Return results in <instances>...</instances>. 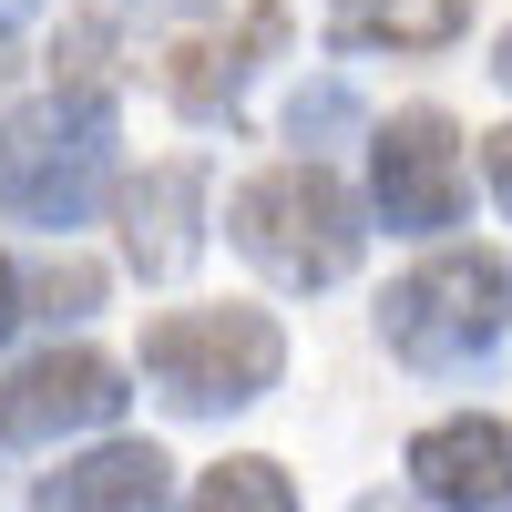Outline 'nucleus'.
Masks as SVG:
<instances>
[{
  "label": "nucleus",
  "instance_id": "nucleus-1",
  "mask_svg": "<svg viewBox=\"0 0 512 512\" xmlns=\"http://www.w3.org/2000/svg\"><path fill=\"white\" fill-rule=\"evenodd\" d=\"M113 195V103L103 93H41L0 123V205L31 236H72L93 226Z\"/></svg>",
  "mask_w": 512,
  "mask_h": 512
},
{
  "label": "nucleus",
  "instance_id": "nucleus-2",
  "mask_svg": "<svg viewBox=\"0 0 512 512\" xmlns=\"http://www.w3.org/2000/svg\"><path fill=\"white\" fill-rule=\"evenodd\" d=\"M226 236H236V256H246L256 277H277V287H297V297H318V287H338V277L369 256V205H359V195L308 154V164H277V175L236 185Z\"/></svg>",
  "mask_w": 512,
  "mask_h": 512
},
{
  "label": "nucleus",
  "instance_id": "nucleus-3",
  "mask_svg": "<svg viewBox=\"0 0 512 512\" xmlns=\"http://www.w3.org/2000/svg\"><path fill=\"white\" fill-rule=\"evenodd\" d=\"M277 379H287V328L267 308H175L144 328V390L175 420L256 410Z\"/></svg>",
  "mask_w": 512,
  "mask_h": 512
},
{
  "label": "nucleus",
  "instance_id": "nucleus-4",
  "mask_svg": "<svg viewBox=\"0 0 512 512\" xmlns=\"http://www.w3.org/2000/svg\"><path fill=\"white\" fill-rule=\"evenodd\" d=\"M502 308H512V277L492 246H461V256H431L410 267L390 297H379V338L390 359L420 369V379H461L502 349Z\"/></svg>",
  "mask_w": 512,
  "mask_h": 512
},
{
  "label": "nucleus",
  "instance_id": "nucleus-5",
  "mask_svg": "<svg viewBox=\"0 0 512 512\" xmlns=\"http://www.w3.org/2000/svg\"><path fill=\"white\" fill-rule=\"evenodd\" d=\"M472 205V175H461V123L410 103L369 134V216L390 236H441Z\"/></svg>",
  "mask_w": 512,
  "mask_h": 512
},
{
  "label": "nucleus",
  "instance_id": "nucleus-6",
  "mask_svg": "<svg viewBox=\"0 0 512 512\" xmlns=\"http://www.w3.org/2000/svg\"><path fill=\"white\" fill-rule=\"evenodd\" d=\"M123 369L103 349H41L0 379V451H52L72 431H113L123 420Z\"/></svg>",
  "mask_w": 512,
  "mask_h": 512
},
{
  "label": "nucleus",
  "instance_id": "nucleus-7",
  "mask_svg": "<svg viewBox=\"0 0 512 512\" xmlns=\"http://www.w3.org/2000/svg\"><path fill=\"white\" fill-rule=\"evenodd\" d=\"M410 492L431 512H502L512 502V441L492 410H461V420H431L410 441Z\"/></svg>",
  "mask_w": 512,
  "mask_h": 512
},
{
  "label": "nucleus",
  "instance_id": "nucleus-8",
  "mask_svg": "<svg viewBox=\"0 0 512 512\" xmlns=\"http://www.w3.org/2000/svg\"><path fill=\"white\" fill-rule=\"evenodd\" d=\"M195 256H205V164H154L144 185H123V267L164 287Z\"/></svg>",
  "mask_w": 512,
  "mask_h": 512
},
{
  "label": "nucleus",
  "instance_id": "nucleus-9",
  "mask_svg": "<svg viewBox=\"0 0 512 512\" xmlns=\"http://www.w3.org/2000/svg\"><path fill=\"white\" fill-rule=\"evenodd\" d=\"M31 512H175V461L154 441H103V451L62 461L31 492Z\"/></svg>",
  "mask_w": 512,
  "mask_h": 512
},
{
  "label": "nucleus",
  "instance_id": "nucleus-10",
  "mask_svg": "<svg viewBox=\"0 0 512 512\" xmlns=\"http://www.w3.org/2000/svg\"><path fill=\"white\" fill-rule=\"evenodd\" d=\"M277 41H287V11H277V0H256L226 41H195V52L175 62V113H185V123H226V134H236L246 82H256V62H267Z\"/></svg>",
  "mask_w": 512,
  "mask_h": 512
},
{
  "label": "nucleus",
  "instance_id": "nucleus-11",
  "mask_svg": "<svg viewBox=\"0 0 512 512\" xmlns=\"http://www.w3.org/2000/svg\"><path fill=\"white\" fill-rule=\"evenodd\" d=\"M472 31V0H328L338 52H451Z\"/></svg>",
  "mask_w": 512,
  "mask_h": 512
},
{
  "label": "nucleus",
  "instance_id": "nucleus-12",
  "mask_svg": "<svg viewBox=\"0 0 512 512\" xmlns=\"http://www.w3.org/2000/svg\"><path fill=\"white\" fill-rule=\"evenodd\" d=\"M185 512H297V482L277 472V461L236 451V461H216V472L185 492Z\"/></svg>",
  "mask_w": 512,
  "mask_h": 512
},
{
  "label": "nucleus",
  "instance_id": "nucleus-13",
  "mask_svg": "<svg viewBox=\"0 0 512 512\" xmlns=\"http://www.w3.org/2000/svg\"><path fill=\"white\" fill-rule=\"evenodd\" d=\"M103 308V267L82 256H52L41 277H21V318H93Z\"/></svg>",
  "mask_w": 512,
  "mask_h": 512
},
{
  "label": "nucleus",
  "instance_id": "nucleus-14",
  "mask_svg": "<svg viewBox=\"0 0 512 512\" xmlns=\"http://www.w3.org/2000/svg\"><path fill=\"white\" fill-rule=\"evenodd\" d=\"M349 123H359V103L338 93V82H318V93L287 103V134H297V144H328V134H349Z\"/></svg>",
  "mask_w": 512,
  "mask_h": 512
},
{
  "label": "nucleus",
  "instance_id": "nucleus-15",
  "mask_svg": "<svg viewBox=\"0 0 512 512\" xmlns=\"http://www.w3.org/2000/svg\"><path fill=\"white\" fill-rule=\"evenodd\" d=\"M134 11H144V21H205L216 0H134Z\"/></svg>",
  "mask_w": 512,
  "mask_h": 512
},
{
  "label": "nucleus",
  "instance_id": "nucleus-16",
  "mask_svg": "<svg viewBox=\"0 0 512 512\" xmlns=\"http://www.w3.org/2000/svg\"><path fill=\"white\" fill-rule=\"evenodd\" d=\"M11 328H21V267L0 256V338H11Z\"/></svg>",
  "mask_w": 512,
  "mask_h": 512
},
{
  "label": "nucleus",
  "instance_id": "nucleus-17",
  "mask_svg": "<svg viewBox=\"0 0 512 512\" xmlns=\"http://www.w3.org/2000/svg\"><path fill=\"white\" fill-rule=\"evenodd\" d=\"M41 11V0H0V31H11V21H31Z\"/></svg>",
  "mask_w": 512,
  "mask_h": 512
}]
</instances>
